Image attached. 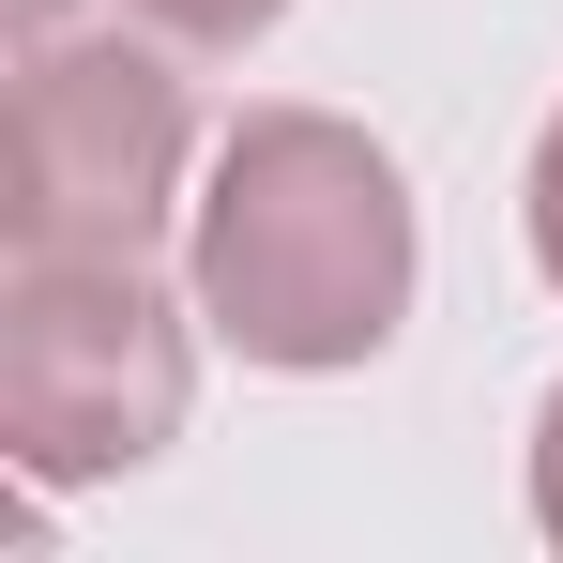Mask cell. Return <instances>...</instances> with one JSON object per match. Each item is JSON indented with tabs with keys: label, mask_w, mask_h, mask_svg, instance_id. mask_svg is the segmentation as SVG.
<instances>
[{
	"label": "cell",
	"mask_w": 563,
	"mask_h": 563,
	"mask_svg": "<svg viewBox=\"0 0 563 563\" xmlns=\"http://www.w3.org/2000/svg\"><path fill=\"white\" fill-rule=\"evenodd\" d=\"M198 289L122 244H15L0 275V457L31 487H122L198 411Z\"/></svg>",
	"instance_id": "obj_2"
},
{
	"label": "cell",
	"mask_w": 563,
	"mask_h": 563,
	"mask_svg": "<svg viewBox=\"0 0 563 563\" xmlns=\"http://www.w3.org/2000/svg\"><path fill=\"white\" fill-rule=\"evenodd\" d=\"M518 213H533V275L563 289V107H549V137H533V184H518Z\"/></svg>",
	"instance_id": "obj_5"
},
{
	"label": "cell",
	"mask_w": 563,
	"mask_h": 563,
	"mask_svg": "<svg viewBox=\"0 0 563 563\" xmlns=\"http://www.w3.org/2000/svg\"><path fill=\"white\" fill-rule=\"evenodd\" d=\"M184 289L213 320V351H244L275 380L380 366L411 335V289H427L411 168L351 107H244L184 198Z\"/></svg>",
	"instance_id": "obj_1"
},
{
	"label": "cell",
	"mask_w": 563,
	"mask_h": 563,
	"mask_svg": "<svg viewBox=\"0 0 563 563\" xmlns=\"http://www.w3.org/2000/svg\"><path fill=\"white\" fill-rule=\"evenodd\" d=\"M198 92L168 31H31L15 46V244H122L153 260V229L198 198Z\"/></svg>",
	"instance_id": "obj_3"
},
{
	"label": "cell",
	"mask_w": 563,
	"mask_h": 563,
	"mask_svg": "<svg viewBox=\"0 0 563 563\" xmlns=\"http://www.w3.org/2000/svg\"><path fill=\"white\" fill-rule=\"evenodd\" d=\"M31 31H62V0H15V46H31Z\"/></svg>",
	"instance_id": "obj_7"
},
{
	"label": "cell",
	"mask_w": 563,
	"mask_h": 563,
	"mask_svg": "<svg viewBox=\"0 0 563 563\" xmlns=\"http://www.w3.org/2000/svg\"><path fill=\"white\" fill-rule=\"evenodd\" d=\"M122 15H137V31H168L184 62H244V46L289 15V0H122Z\"/></svg>",
	"instance_id": "obj_4"
},
{
	"label": "cell",
	"mask_w": 563,
	"mask_h": 563,
	"mask_svg": "<svg viewBox=\"0 0 563 563\" xmlns=\"http://www.w3.org/2000/svg\"><path fill=\"white\" fill-rule=\"evenodd\" d=\"M533 533L563 549V380H549V411H533Z\"/></svg>",
	"instance_id": "obj_6"
}]
</instances>
